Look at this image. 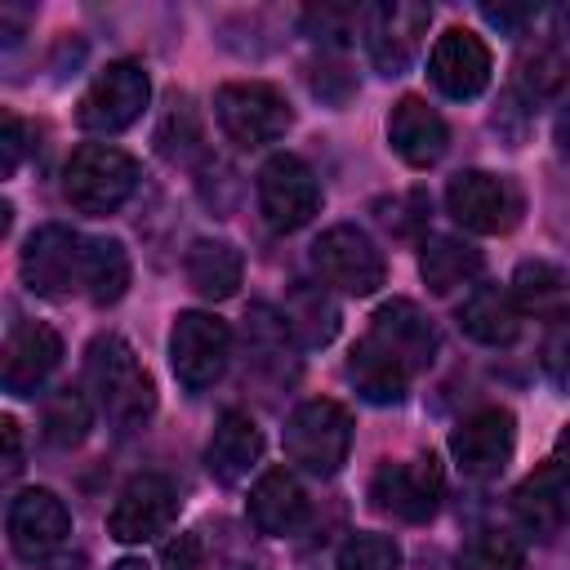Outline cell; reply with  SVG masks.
Masks as SVG:
<instances>
[{
    "instance_id": "35",
    "label": "cell",
    "mask_w": 570,
    "mask_h": 570,
    "mask_svg": "<svg viewBox=\"0 0 570 570\" xmlns=\"http://www.w3.org/2000/svg\"><path fill=\"white\" fill-rule=\"evenodd\" d=\"M356 27H361V9L352 4H312L303 13V31L316 45H347Z\"/></svg>"
},
{
    "instance_id": "36",
    "label": "cell",
    "mask_w": 570,
    "mask_h": 570,
    "mask_svg": "<svg viewBox=\"0 0 570 570\" xmlns=\"http://www.w3.org/2000/svg\"><path fill=\"white\" fill-rule=\"evenodd\" d=\"M160 566L165 570H205V543H200V534H191V530L174 534L160 548Z\"/></svg>"
},
{
    "instance_id": "10",
    "label": "cell",
    "mask_w": 570,
    "mask_h": 570,
    "mask_svg": "<svg viewBox=\"0 0 570 570\" xmlns=\"http://www.w3.org/2000/svg\"><path fill=\"white\" fill-rule=\"evenodd\" d=\"M232 361V330L209 312H178L169 330V365L187 392H205Z\"/></svg>"
},
{
    "instance_id": "41",
    "label": "cell",
    "mask_w": 570,
    "mask_h": 570,
    "mask_svg": "<svg viewBox=\"0 0 570 570\" xmlns=\"http://www.w3.org/2000/svg\"><path fill=\"white\" fill-rule=\"evenodd\" d=\"M557 147H561V156L570 160V107L557 116Z\"/></svg>"
},
{
    "instance_id": "32",
    "label": "cell",
    "mask_w": 570,
    "mask_h": 570,
    "mask_svg": "<svg viewBox=\"0 0 570 570\" xmlns=\"http://www.w3.org/2000/svg\"><path fill=\"white\" fill-rule=\"evenodd\" d=\"M89 423H94V410H89L85 392H76V387H58L45 401V410H40V436L49 445H58V450L80 445L85 432H89Z\"/></svg>"
},
{
    "instance_id": "11",
    "label": "cell",
    "mask_w": 570,
    "mask_h": 570,
    "mask_svg": "<svg viewBox=\"0 0 570 570\" xmlns=\"http://www.w3.org/2000/svg\"><path fill=\"white\" fill-rule=\"evenodd\" d=\"M9 548L27 566H53L71 539V512L53 490H22L9 503Z\"/></svg>"
},
{
    "instance_id": "37",
    "label": "cell",
    "mask_w": 570,
    "mask_h": 570,
    "mask_svg": "<svg viewBox=\"0 0 570 570\" xmlns=\"http://www.w3.org/2000/svg\"><path fill=\"white\" fill-rule=\"evenodd\" d=\"M22 151H27V125H22L13 111H4V134H0V174H4V178L18 169Z\"/></svg>"
},
{
    "instance_id": "24",
    "label": "cell",
    "mask_w": 570,
    "mask_h": 570,
    "mask_svg": "<svg viewBox=\"0 0 570 570\" xmlns=\"http://www.w3.org/2000/svg\"><path fill=\"white\" fill-rule=\"evenodd\" d=\"M343 374L356 387V396H365L370 405H396V401H405V387H410V370L392 352H383L370 334L347 352Z\"/></svg>"
},
{
    "instance_id": "18",
    "label": "cell",
    "mask_w": 570,
    "mask_h": 570,
    "mask_svg": "<svg viewBox=\"0 0 570 570\" xmlns=\"http://www.w3.org/2000/svg\"><path fill=\"white\" fill-rule=\"evenodd\" d=\"M62 361V338L40 325V321H27V325H13L9 338H4V392L9 396H31L45 387V379L58 370Z\"/></svg>"
},
{
    "instance_id": "4",
    "label": "cell",
    "mask_w": 570,
    "mask_h": 570,
    "mask_svg": "<svg viewBox=\"0 0 570 570\" xmlns=\"http://www.w3.org/2000/svg\"><path fill=\"white\" fill-rule=\"evenodd\" d=\"M214 116L236 147H267L285 138V129L294 125L285 94L267 80H227L214 94Z\"/></svg>"
},
{
    "instance_id": "29",
    "label": "cell",
    "mask_w": 570,
    "mask_h": 570,
    "mask_svg": "<svg viewBox=\"0 0 570 570\" xmlns=\"http://www.w3.org/2000/svg\"><path fill=\"white\" fill-rule=\"evenodd\" d=\"M80 289L89 303L107 307L129 289V254L111 236H85V258H80Z\"/></svg>"
},
{
    "instance_id": "5",
    "label": "cell",
    "mask_w": 570,
    "mask_h": 570,
    "mask_svg": "<svg viewBox=\"0 0 570 570\" xmlns=\"http://www.w3.org/2000/svg\"><path fill=\"white\" fill-rule=\"evenodd\" d=\"M432 9L419 0H374L361 9L365 53L383 76H405L423 49Z\"/></svg>"
},
{
    "instance_id": "39",
    "label": "cell",
    "mask_w": 570,
    "mask_h": 570,
    "mask_svg": "<svg viewBox=\"0 0 570 570\" xmlns=\"http://www.w3.org/2000/svg\"><path fill=\"white\" fill-rule=\"evenodd\" d=\"M0 436H4V476H18L22 472V432L13 419H0Z\"/></svg>"
},
{
    "instance_id": "21",
    "label": "cell",
    "mask_w": 570,
    "mask_h": 570,
    "mask_svg": "<svg viewBox=\"0 0 570 570\" xmlns=\"http://www.w3.org/2000/svg\"><path fill=\"white\" fill-rule=\"evenodd\" d=\"M249 521L267 539H289L307 521V494L289 468H267L249 490Z\"/></svg>"
},
{
    "instance_id": "28",
    "label": "cell",
    "mask_w": 570,
    "mask_h": 570,
    "mask_svg": "<svg viewBox=\"0 0 570 570\" xmlns=\"http://www.w3.org/2000/svg\"><path fill=\"white\" fill-rule=\"evenodd\" d=\"M419 276L432 294H454L481 276V249L459 236H428L419 249Z\"/></svg>"
},
{
    "instance_id": "20",
    "label": "cell",
    "mask_w": 570,
    "mask_h": 570,
    "mask_svg": "<svg viewBox=\"0 0 570 570\" xmlns=\"http://www.w3.org/2000/svg\"><path fill=\"white\" fill-rule=\"evenodd\" d=\"M387 142H392V151H396L410 169H428V165H436V160L445 156L450 129H445V120H441L436 107H428L423 98L405 94V98L392 107V116H387Z\"/></svg>"
},
{
    "instance_id": "31",
    "label": "cell",
    "mask_w": 570,
    "mask_h": 570,
    "mask_svg": "<svg viewBox=\"0 0 570 570\" xmlns=\"http://www.w3.org/2000/svg\"><path fill=\"white\" fill-rule=\"evenodd\" d=\"M512 298L521 312L534 316H557L570 303V285L552 263H521L512 276Z\"/></svg>"
},
{
    "instance_id": "6",
    "label": "cell",
    "mask_w": 570,
    "mask_h": 570,
    "mask_svg": "<svg viewBox=\"0 0 570 570\" xmlns=\"http://www.w3.org/2000/svg\"><path fill=\"white\" fill-rule=\"evenodd\" d=\"M312 267H316V276H321L325 289L356 294V298L374 294L383 285V276H387V263H383L379 245L361 227H352V223H334V227H325L316 236Z\"/></svg>"
},
{
    "instance_id": "13",
    "label": "cell",
    "mask_w": 570,
    "mask_h": 570,
    "mask_svg": "<svg viewBox=\"0 0 570 570\" xmlns=\"http://www.w3.org/2000/svg\"><path fill=\"white\" fill-rule=\"evenodd\" d=\"M445 209L459 227L476 232V236H499L517 223L521 214V196L508 178L485 174V169H463L445 183Z\"/></svg>"
},
{
    "instance_id": "26",
    "label": "cell",
    "mask_w": 570,
    "mask_h": 570,
    "mask_svg": "<svg viewBox=\"0 0 570 570\" xmlns=\"http://www.w3.org/2000/svg\"><path fill=\"white\" fill-rule=\"evenodd\" d=\"M285 325L289 334L298 338V347H325L334 334H338V303L325 285H312V281H294L285 303Z\"/></svg>"
},
{
    "instance_id": "9",
    "label": "cell",
    "mask_w": 570,
    "mask_h": 570,
    "mask_svg": "<svg viewBox=\"0 0 570 570\" xmlns=\"http://www.w3.org/2000/svg\"><path fill=\"white\" fill-rule=\"evenodd\" d=\"M441 463L432 454H414L401 463H379L370 476V503L383 517H396L405 525H423L432 521L436 503H441Z\"/></svg>"
},
{
    "instance_id": "1",
    "label": "cell",
    "mask_w": 570,
    "mask_h": 570,
    "mask_svg": "<svg viewBox=\"0 0 570 570\" xmlns=\"http://www.w3.org/2000/svg\"><path fill=\"white\" fill-rule=\"evenodd\" d=\"M85 387L116 436H134L156 414V383L120 334H98L85 347Z\"/></svg>"
},
{
    "instance_id": "12",
    "label": "cell",
    "mask_w": 570,
    "mask_h": 570,
    "mask_svg": "<svg viewBox=\"0 0 570 570\" xmlns=\"http://www.w3.org/2000/svg\"><path fill=\"white\" fill-rule=\"evenodd\" d=\"M80 258H85V236H76L62 223H45L22 240L18 272L22 285L40 298H62L80 285Z\"/></svg>"
},
{
    "instance_id": "3",
    "label": "cell",
    "mask_w": 570,
    "mask_h": 570,
    "mask_svg": "<svg viewBox=\"0 0 570 570\" xmlns=\"http://www.w3.org/2000/svg\"><path fill=\"white\" fill-rule=\"evenodd\" d=\"M285 454L312 476H334L352 454V414L330 396L303 401L285 419Z\"/></svg>"
},
{
    "instance_id": "33",
    "label": "cell",
    "mask_w": 570,
    "mask_h": 570,
    "mask_svg": "<svg viewBox=\"0 0 570 570\" xmlns=\"http://www.w3.org/2000/svg\"><path fill=\"white\" fill-rule=\"evenodd\" d=\"M459 570H525V548L508 530H476L459 548Z\"/></svg>"
},
{
    "instance_id": "34",
    "label": "cell",
    "mask_w": 570,
    "mask_h": 570,
    "mask_svg": "<svg viewBox=\"0 0 570 570\" xmlns=\"http://www.w3.org/2000/svg\"><path fill=\"white\" fill-rule=\"evenodd\" d=\"M334 570H401V548L392 534H352L338 548Z\"/></svg>"
},
{
    "instance_id": "17",
    "label": "cell",
    "mask_w": 570,
    "mask_h": 570,
    "mask_svg": "<svg viewBox=\"0 0 570 570\" xmlns=\"http://www.w3.org/2000/svg\"><path fill=\"white\" fill-rule=\"evenodd\" d=\"M370 338H374L383 352H392L410 374L428 370L432 356H436V325H432V321L419 312V303H410V298H387V303L374 312V321H370Z\"/></svg>"
},
{
    "instance_id": "16",
    "label": "cell",
    "mask_w": 570,
    "mask_h": 570,
    "mask_svg": "<svg viewBox=\"0 0 570 570\" xmlns=\"http://www.w3.org/2000/svg\"><path fill=\"white\" fill-rule=\"evenodd\" d=\"M490 71H494L490 49H485V40H481L476 31H468V27L441 31L436 45H432V53H428V76H432V85H436L445 98H454V102H472L476 94H485Z\"/></svg>"
},
{
    "instance_id": "25",
    "label": "cell",
    "mask_w": 570,
    "mask_h": 570,
    "mask_svg": "<svg viewBox=\"0 0 570 570\" xmlns=\"http://www.w3.org/2000/svg\"><path fill=\"white\" fill-rule=\"evenodd\" d=\"M183 272H187V285L209 298V303H223L240 289V276H245V263H240V249L227 245V240H214V236H200L187 245V258H183Z\"/></svg>"
},
{
    "instance_id": "8",
    "label": "cell",
    "mask_w": 570,
    "mask_h": 570,
    "mask_svg": "<svg viewBox=\"0 0 570 570\" xmlns=\"http://www.w3.org/2000/svg\"><path fill=\"white\" fill-rule=\"evenodd\" d=\"M258 209H263V223L272 232L307 227L321 209V183H316L312 165L294 151L267 156V165L258 169Z\"/></svg>"
},
{
    "instance_id": "30",
    "label": "cell",
    "mask_w": 570,
    "mask_h": 570,
    "mask_svg": "<svg viewBox=\"0 0 570 570\" xmlns=\"http://www.w3.org/2000/svg\"><path fill=\"white\" fill-rule=\"evenodd\" d=\"M570 85V58L557 40H539L517 58V94L539 107V102H557Z\"/></svg>"
},
{
    "instance_id": "42",
    "label": "cell",
    "mask_w": 570,
    "mask_h": 570,
    "mask_svg": "<svg viewBox=\"0 0 570 570\" xmlns=\"http://www.w3.org/2000/svg\"><path fill=\"white\" fill-rule=\"evenodd\" d=\"M111 570H147V566H142V561H134V557H125V561H116Z\"/></svg>"
},
{
    "instance_id": "22",
    "label": "cell",
    "mask_w": 570,
    "mask_h": 570,
    "mask_svg": "<svg viewBox=\"0 0 570 570\" xmlns=\"http://www.w3.org/2000/svg\"><path fill=\"white\" fill-rule=\"evenodd\" d=\"M263 459V432L245 410H223V419L214 423V436L205 445V468L218 485H236L245 481Z\"/></svg>"
},
{
    "instance_id": "27",
    "label": "cell",
    "mask_w": 570,
    "mask_h": 570,
    "mask_svg": "<svg viewBox=\"0 0 570 570\" xmlns=\"http://www.w3.org/2000/svg\"><path fill=\"white\" fill-rule=\"evenodd\" d=\"M566 494H570V490L561 485V476H557L552 468L525 476V481L517 485V494H512V517H517V525H521L525 534H534V539H552V534L566 525Z\"/></svg>"
},
{
    "instance_id": "15",
    "label": "cell",
    "mask_w": 570,
    "mask_h": 570,
    "mask_svg": "<svg viewBox=\"0 0 570 570\" xmlns=\"http://www.w3.org/2000/svg\"><path fill=\"white\" fill-rule=\"evenodd\" d=\"M178 517V490L169 476L160 472H142L134 476L116 503H111V517H107V530L116 543H147L156 534H165Z\"/></svg>"
},
{
    "instance_id": "38",
    "label": "cell",
    "mask_w": 570,
    "mask_h": 570,
    "mask_svg": "<svg viewBox=\"0 0 570 570\" xmlns=\"http://www.w3.org/2000/svg\"><path fill=\"white\" fill-rule=\"evenodd\" d=\"M485 22L499 27V31H521L530 18H534V4H481Z\"/></svg>"
},
{
    "instance_id": "19",
    "label": "cell",
    "mask_w": 570,
    "mask_h": 570,
    "mask_svg": "<svg viewBox=\"0 0 570 570\" xmlns=\"http://www.w3.org/2000/svg\"><path fill=\"white\" fill-rule=\"evenodd\" d=\"M298 338L289 334L285 325V312L281 307H267V303H254L245 312V356H249V370L267 383H294L298 374Z\"/></svg>"
},
{
    "instance_id": "2",
    "label": "cell",
    "mask_w": 570,
    "mask_h": 570,
    "mask_svg": "<svg viewBox=\"0 0 570 570\" xmlns=\"http://www.w3.org/2000/svg\"><path fill=\"white\" fill-rule=\"evenodd\" d=\"M138 187V160L111 142H85L62 169V196L76 214H116Z\"/></svg>"
},
{
    "instance_id": "14",
    "label": "cell",
    "mask_w": 570,
    "mask_h": 570,
    "mask_svg": "<svg viewBox=\"0 0 570 570\" xmlns=\"http://www.w3.org/2000/svg\"><path fill=\"white\" fill-rule=\"evenodd\" d=\"M512 450H517V419L503 405H485L450 432V454L459 472L472 481H494L512 463Z\"/></svg>"
},
{
    "instance_id": "23",
    "label": "cell",
    "mask_w": 570,
    "mask_h": 570,
    "mask_svg": "<svg viewBox=\"0 0 570 570\" xmlns=\"http://www.w3.org/2000/svg\"><path fill=\"white\" fill-rule=\"evenodd\" d=\"M459 330H463L472 343L508 347V343L521 334V307H517L512 289L476 285V289L459 303Z\"/></svg>"
},
{
    "instance_id": "7",
    "label": "cell",
    "mask_w": 570,
    "mask_h": 570,
    "mask_svg": "<svg viewBox=\"0 0 570 570\" xmlns=\"http://www.w3.org/2000/svg\"><path fill=\"white\" fill-rule=\"evenodd\" d=\"M147 98H151V80L142 71V62L120 58L94 76V85L85 89V98L76 107V120L89 134H120L147 111Z\"/></svg>"
},
{
    "instance_id": "40",
    "label": "cell",
    "mask_w": 570,
    "mask_h": 570,
    "mask_svg": "<svg viewBox=\"0 0 570 570\" xmlns=\"http://www.w3.org/2000/svg\"><path fill=\"white\" fill-rule=\"evenodd\" d=\"M557 476H561V485L570 490V423L557 432V441H552V463H548Z\"/></svg>"
}]
</instances>
